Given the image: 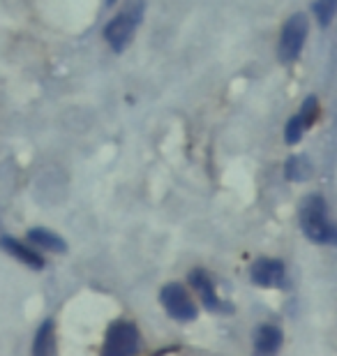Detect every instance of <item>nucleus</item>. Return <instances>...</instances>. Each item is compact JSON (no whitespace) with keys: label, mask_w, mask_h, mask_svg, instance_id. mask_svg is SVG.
<instances>
[{"label":"nucleus","mask_w":337,"mask_h":356,"mask_svg":"<svg viewBox=\"0 0 337 356\" xmlns=\"http://www.w3.org/2000/svg\"><path fill=\"white\" fill-rule=\"evenodd\" d=\"M300 229L312 243L337 245V227L328 216V204L321 195H310L300 204Z\"/></svg>","instance_id":"obj_1"},{"label":"nucleus","mask_w":337,"mask_h":356,"mask_svg":"<svg viewBox=\"0 0 337 356\" xmlns=\"http://www.w3.org/2000/svg\"><path fill=\"white\" fill-rule=\"evenodd\" d=\"M143 19V0L132 3L125 12H120L118 17H113L104 28V40L109 42V47L113 51H123L130 44L134 31L139 28Z\"/></svg>","instance_id":"obj_2"},{"label":"nucleus","mask_w":337,"mask_h":356,"mask_svg":"<svg viewBox=\"0 0 337 356\" xmlns=\"http://www.w3.org/2000/svg\"><path fill=\"white\" fill-rule=\"evenodd\" d=\"M307 17L303 12L291 14L289 19L284 21L282 33H279V47H277V56L282 63H293L298 60L300 51H303V44L307 40Z\"/></svg>","instance_id":"obj_3"},{"label":"nucleus","mask_w":337,"mask_h":356,"mask_svg":"<svg viewBox=\"0 0 337 356\" xmlns=\"http://www.w3.org/2000/svg\"><path fill=\"white\" fill-rule=\"evenodd\" d=\"M141 336L139 329L132 322H116L106 331V343H104V356H130L139 352Z\"/></svg>","instance_id":"obj_4"},{"label":"nucleus","mask_w":337,"mask_h":356,"mask_svg":"<svg viewBox=\"0 0 337 356\" xmlns=\"http://www.w3.org/2000/svg\"><path fill=\"white\" fill-rule=\"evenodd\" d=\"M160 301L164 305V310L169 312V317L178 319V322H192V319H197V305L181 282H169L167 287H162Z\"/></svg>","instance_id":"obj_5"},{"label":"nucleus","mask_w":337,"mask_h":356,"mask_svg":"<svg viewBox=\"0 0 337 356\" xmlns=\"http://www.w3.org/2000/svg\"><path fill=\"white\" fill-rule=\"evenodd\" d=\"M317 116H319V102H317V97L310 95L303 104H300L296 116H291V120L284 127V141H286V144H291V146L298 144V141L303 139V134L310 130V125L317 120Z\"/></svg>","instance_id":"obj_6"},{"label":"nucleus","mask_w":337,"mask_h":356,"mask_svg":"<svg viewBox=\"0 0 337 356\" xmlns=\"http://www.w3.org/2000/svg\"><path fill=\"white\" fill-rule=\"evenodd\" d=\"M249 277L256 287H286V268L284 261L261 257L249 266Z\"/></svg>","instance_id":"obj_7"},{"label":"nucleus","mask_w":337,"mask_h":356,"mask_svg":"<svg viewBox=\"0 0 337 356\" xmlns=\"http://www.w3.org/2000/svg\"><path fill=\"white\" fill-rule=\"evenodd\" d=\"M190 282H192V287L197 289V294L202 296V301H204V305H206L208 310H213V312H224L227 310V305L222 303L217 289H215L213 277L208 275L206 270L195 268L190 273Z\"/></svg>","instance_id":"obj_8"},{"label":"nucleus","mask_w":337,"mask_h":356,"mask_svg":"<svg viewBox=\"0 0 337 356\" xmlns=\"http://www.w3.org/2000/svg\"><path fill=\"white\" fill-rule=\"evenodd\" d=\"M0 245H3V250L10 252L12 257H17L19 261H24L26 266H31V268H42V266H44V259H42V254L35 250V248L21 243V241H17V238L3 236V238H0Z\"/></svg>","instance_id":"obj_9"},{"label":"nucleus","mask_w":337,"mask_h":356,"mask_svg":"<svg viewBox=\"0 0 337 356\" xmlns=\"http://www.w3.org/2000/svg\"><path fill=\"white\" fill-rule=\"evenodd\" d=\"M282 345V331L272 324H263L254 333V347L259 354H275Z\"/></svg>","instance_id":"obj_10"},{"label":"nucleus","mask_w":337,"mask_h":356,"mask_svg":"<svg viewBox=\"0 0 337 356\" xmlns=\"http://www.w3.org/2000/svg\"><path fill=\"white\" fill-rule=\"evenodd\" d=\"M28 241L33 245L42 248V250H51V252H65L67 243L63 241L58 234L49 232V229H31L28 232Z\"/></svg>","instance_id":"obj_11"},{"label":"nucleus","mask_w":337,"mask_h":356,"mask_svg":"<svg viewBox=\"0 0 337 356\" xmlns=\"http://www.w3.org/2000/svg\"><path fill=\"white\" fill-rule=\"evenodd\" d=\"M284 176L293 183L307 181L312 176V162L307 155H291L284 165Z\"/></svg>","instance_id":"obj_12"},{"label":"nucleus","mask_w":337,"mask_h":356,"mask_svg":"<svg viewBox=\"0 0 337 356\" xmlns=\"http://www.w3.org/2000/svg\"><path fill=\"white\" fill-rule=\"evenodd\" d=\"M33 352L40 354V356L54 352V322H51V319H47V322L40 326L38 336H35Z\"/></svg>","instance_id":"obj_13"},{"label":"nucleus","mask_w":337,"mask_h":356,"mask_svg":"<svg viewBox=\"0 0 337 356\" xmlns=\"http://www.w3.org/2000/svg\"><path fill=\"white\" fill-rule=\"evenodd\" d=\"M335 14H337V0H317L314 3V17H317L321 28L331 26Z\"/></svg>","instance_id":"obj_14"},{"label":"nucleus","mask_w":337,"mask_h":356,"mask_svg":"<svg viewBox=\"0 0 337 356\" xmlns=\"http://www.w3.org/2000/svg\"><path fill=\"white\" fill-rule=\"evenodd\" d=\"M111 3H113V0H109V5H111Z\"/></svg>","instance_id":"obj_15"}]
</instances>
